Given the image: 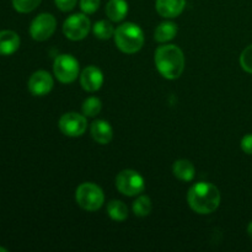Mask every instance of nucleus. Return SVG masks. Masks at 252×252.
<instances>
[{"mask_svg": "<svg viewBox=\"0 0 252 252\" xmlns=\"http://www.w3.org/2000/svg\"><path fill=\"white\" fill-rule=\"evenodd\" d=\"M187 201L192 211L198 214L213 213L220 203V193L214 185L198 182L189 189Z\"/></svg>", "mask_w": 252, "mask_h": 252, "instance_id": "nucleus-2", "label": "nucleus"}, {"mask_svg": "<svg viewBox=\"0 0 252 252\" xmlns=\"http://www.w3.org/2000/svg\"><path fill=\"white\" fill-rule=\"evenodd\" d=\"M155 65L158 71L169 80L180 78L185 69V56L175 44L160 46L155 51Z\"/></svg>", "mask_w": 252, "mask_h": 252, "instance_id": "nucleus-1", "label": "nucleus"}, {"mask_svg": "<svg viewBox=\"0 0 252 252\" xmlns=\"http://www.w3.org/2000/svg\"><path fill=\"white\" fill-rule=\"evenodd\" d=\"M241 149L245 152L246 154L252 155V134H246L245 137L241 139Z\"/></svg>", "mask_w": 252, "mask_h": 252, "instance_id": "nucleus-26", "label": "nucleus"}, {"mask_svg": "<svg viewBox=\"0 0 252 252\" xmlns=\"http://www.w3.org/2000/svg\"><path fill=\"white\" fill-rule=\"evenodd\" d=\"M80 84L84 90L89 93H95L102 86L103 75L101 70L96 66H86L80 75Z\"/></svg>", "mask_w": 252, "mask_h": 252, "instance_id": "nucleus-11", "label": "nucleus"}, {"mask_svg": "<svg viewBox=\"0 0 252 252\" xmlns=\"http://www.w3.org/2000/svg\"><path fill=\"white\" fill-rule=\"evenodd\" d=\"M53 70L61 83L70 84L79 75V62L70 54H61L54 59Z\"/></svg>", "mask_w": 252, "mask_h": 252, "instance_id": "nucleus-6", "label": "nucleus"}, {"mask_svg": "<svg viewBox=\"0 0 252 252\" xmlns=\"http://www.w3.org/2000/svg\"><path fill=\"white\" fill-rule=\"evenodd\" d=\"M186 6V0H157L155 7L160 16L165 19L177 17Z\"/></svg>", "mask_w": 252, "mask_h": 252, "instance_id": "nucleus-12", "label": "nucleus"}, {"mask_svg": "<svg viewBox=\"0 0 252 252\" xmlns=\"http://www.w3.org/2000/svg\"><path fill=\"white\" fill-rule=\"evenodd\" d=\"M41 4V0H12V6L16 11L27 14L36 9Z\"/></svg>", "mask_w": 252, "mask_h": 252, "instance_id": "nucleus-22", "label": "nucleus"}, {"mask_svg": "<svg viewBox=\"0 0 252 252\" xmlns=\"http://www.w3.org/2000/svg\"><path fill=\"white\" fill-rule=\"evenodd\" d=\"M172 172H174L175 176L179 180L185 182H189L193 180L194 177V166L191 161L186 159L177 160L174 162V166H172Z\"/></svg>", "mask_w": 252, "mask_h": 252, "instance_id": "nucleus-16", "label": "nucleus"}, {"mask_svg": "<svg viewBox=\"0 0 252 252\" xmlns=\"http://www.w3.org/2000/svg\"><path fill=\"white\" fill-rule=\"evenodd\" d=\"M128 12V4L126 0H110L106 5V14L113 22L122 21Z\"/></svg>", "mask_w": 252, "mask_h": 252, "instance_id": "nucleus-15", "label": "nucleus"}, {"mask_svg": "<svg viewBox=\"0 0 252 252\" xmlns=\"http://www.w3.org/2000/svg\"><path fill=\"white\" fill-rule=\"evenodd\" d=\"M20 47V37L16 32L4 30L0 31V56H10Z\"/></svg>", "mask_w": 252, "mask_h": 252, "instance_id": "nucleus-14", "label": "nucleus"}, {"mask_svg": "<svg viewBox=\"0 0 252 252\" xmlns=\"http://www.w3.org/2000/svg\"><path fill=\"white\" fill-rule=\"evenodd\" d=\"M0 252H7V250H6V249H4V248H0Z\"/></svg>", "mask_w": 252, "mask_h": 252, "instance_id": "nucleus-28", "label": "nucleus"}, {"mask_svg": "<svg viewBox=\"0 0 252 252\" xmlns=\"http://www.w3.org/2000/svg\"><path fill=\"white\" fill-rule=\"evenodd\" d=\"M91 135L94 140L97 142L98 144H108L112 140L113 130L112 127L108 122L103 120H97L91 125L90 128Z\"/></svg>", "mask_w": 252, "mask_h": 252, "instance_id": "nucleus-13", "label": "nucleus"}, {"mask_svg": "<svg viewBox=\"0 0 252 252\" xmlns=\"http://www.w3.org/2000/svg\"><path fill=\"white\" fill-rule=\"evenodd\" d=\"M115 43L123 53L133 54L140 51L144 44V33L138 25L127 22L115 30Z\"/></svg>", "mask_w": 252, "mask_h": 252, "instance_id": "nucleus-3", "label": "nucleus"}, {"mask_svg": "<svg viewBox=\"0 0 252 252\" xmlns=\"http://www.w3.org/2000/svg\"><path fill=\"white\" fill-rule=\"evenodd\" d=\"M152 201L148 196L138 197L137 201L133 203V212L138 217H147L152 212Z\"/></svg>", "mask_w": 252, "mask_h": 252, "instance_id": "nucleus-20", "label": "nucleus"}, {"mask_svg": "<svg viewBox=\"0 0 252 252\" xmlns=\"http://www.w3.org/2000/svg\"><path fill=\"white\" fill-rule=\"evenodd\" d=\"M248 234H249V236L252 239V221L249 224V226H248Z\"/></svg>", "mask_w": 252, "mask_h": 252, "instance_id": "nucleus-27", "label": "nucleus"}, {"mask_svg": "<svg viewBox=\"0 0 252 252\" xmlns=\"http://www.w3.org/2000/svg\"><path fill=\"white\" fill-rule=\"evenodd\" d=\"M57 7L62 11H70L75 7L78 0H54Z\"/></svg>", "mask_w": 252, "mask_h": 252, "instance_id": "nucleus-25", "label": "nucleus"}, {"mask_svg": "<svg viewBox=\"0 0 252 252\" xmlns=\"http://www.w3.org/2000/svg\"><path fill=\"white\" fill-rule=\"evenodd\" d=\"M57 22L53 15L41 14L34 17L30 26V34L36 41H46L56 31Z\"/></svg>", "mask_w": 252, "mask_h": 252, "instance_id": "nucleus-8", "label": "nucleus"}, {"mask_svg": "<svg viewBox=\"0 0 252 252\" xmlns=\"http://www.w3.org/2000/svg\"><path fill=\"white\" fill-rule=\"evenodd\" d=\"M100 6V0H80V9L84 14H94Z\"/></svg>", "mask_w": 252, "mask_h": 252, "instance_id": "nucleus-24", "label": "nucleus"}, {"mask_svg": "<svg viewBox=\"0 0 252 252\" xmlns=\"http://www.w3.org/2000/svg\"><path fill=\"white\" fill-rule=\"evenodd\" d=\"M116 187L125 196H137L144 191V179L134 170H123L116 177Z\"/></svg>", "mask_w": 252, "mask_h": 252, "instance_id": "nucleus-5", "label": "nucleus"}, {"mask_svg": "<svg viewBox=\"0 0 252 252\" xmlns=\"http://www.w3.org/2000/svg\"><path fill=\"white\" fill-rule=\"evenodd\" d=\"M93 32L97 38L108 39L115 34V29H113V26L110 22L105 21V20H101V21H97L94 25Z\"/></svg>", "mask_w": 252, "mask_h": 252, "instance_id": "nucleus-19", "label": "nucleus"}, {"mask_svg": "<svg viewBox=\"0 0 252 252\" xmlns=\"http://www.w3.org/2000/svg\"><path fill=\"white\" fill-rule=\"evenodd\" d=\"M53 89V79L48 71L38 70L29 80V90L34 96H44Z\"/></svg>", "mask_w": 252, "mask_h": 252, "instance_id": "nucleus-10", "label": "nucleus"}, {"mask_svg": "<svg viewBox=\"0 0 252 252\" xmlns=\"http://www.w3.org/2000/svg\"><path fill=\"white\" fill-rule=\"evenodd\" d=\"M75 199L76 203L85 211L96 212L102 207L105 196L97 185L93 182H84L76 189Z\"/></svg>", "mask_w": 252, "mask_h": 252, "instance_id": "nucleus-4", "label": "nucleus"}, {"mask_svg": "<svg viewBox=\"0 0 252 252\" xmlns=\"http://www.w3.org/2000/svg\"><path fill=\"white\" fill-rule=\"evenodd\" d=\"M240 65L244 70L252 74V44L246 47L241 53Z\"/></svg>", "mask_w": 252, "mask_h": 252, "instance_id": "nucleus-23", "label": "nucleus"}, {"mask_svg": "<svg viewBox=\"0 0 252 252\" xmlns=\"http://www.w3.org/2000/svg\"><path fill=\"white\" fill-rule=\"evenodd\" d=\"M107 213L111 219L116 221H123L128 217V208L122 201H111L107 206Z\"/></svg>", "mask_w": 252, "mask_h": 252, "instance_id": "nucleus-18", "label": "nucleus"}, {"mask_svg": "<svg viewBox=\"0 0 252 252\" xmlns=\"http://www.w3.org/2000/svg\"><path fill=\"white\" fill-rule=\"evenodd\" d=\"M177 34V26L174 22H161L159 26L155 30V36L154 38L157 39L160 43H164V42L171 41L175 36Z\"/></svg>", "mask_w": 252, "mask_h": 252, "instance_id": "nucleus-17", "label": "nucleus"}, {"mask_svg": "<svg viewBox=\"0 0 252 252\" xmlns=\"http://www.w3.org/2000/svg\"><path fill=\"white\" fill-rule=\"evenodd\" d=\"M59 129L64 135L68 137H80L85 133L88 128L85 116H81L75 112L64 113L59 120Z\"/></svg>", "mask_w": 252, "mask_h": 252, "instance_id": "nucleus-9", "label": "nucleus"}, {"mask_svg": "<svg viewBox=\"0 0 252 252\" xmlns=\"http://www.w3.org/2000/svg\"><path fill=\"white\" fill-rule=\"evenodd\" d=\"M90 31V20L84 14H75L64 21L63 32L66 38L71 41H80L85 38Z\"/></svg>", "mask_w": 252, "mask_h": 252, "instance_id": "nucleus-7", "label": "nucleus"}, {"mask_svg": "<svg viewBox=\"0 0 252 252\" xmlns=\"http://www.w3.org/2000/svg\"><path fill=\"white\" fill-rule=\"evenodd\" d=\"M102 103L97 97H89L83 103V113L86 117H95L100 113Z\"/></svg>", "mask_w": 252, "mask_h": 252, "instance_id": "nucleus-21", "label": "nucleus"}]
</instances>
